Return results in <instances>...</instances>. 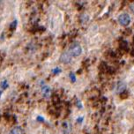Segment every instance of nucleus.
Masks as SVG:
<instances>
[{"label":"nucleus","instance_id":"1","mask_svg":"<svg viewBox=\"0 0 134 134\" xmlns=\"http://www.w3.org/2000/svg\"><path fill=\"white\" fill-rule=\"evenodd\" d=\"M68 52L71 57H79L82 53V48L79 43H72L69 48Z\"/></svg>","mask_w":134,"mask_h":134},{"label":"nucleus","instance_id":"2","mask_svg":"<svg viewBox=\"0 0 134 134\" xmlns=\"http://www.w3.org/2000/svg\"><path fill=\"white\" fill-rule=\"evenodd\" d=\"M118 22L122 26H128L131 22V18L127 13H122L118 16Z\"/></svg>","mask_w":134,"mask_h":134},{"label":"nucleus","instance_id":"3","mask_svg":"<svg viewBox=\"0 0 134 134\" xmlns=\"http://www.w3.org/2000/svg\"><path fill=\"white\" fill-rule=\"evenodd\" d=\"M60 61L64 64H69L71 61V54L67 52H64L60 57Z\"/></svg>","mask_w":134,"mask_h":134},{"label":"nucleus","instance_id":"4","mask_svg":"<svg viewBox=\"0 0 134 134\" xmlns=\"http://www.w3.org/2000/svg\"><path fill=\"white\" fill-rule=\"evenodd\" d=\"M125 88H126L125 83H124L123 81H119V82L117 83V85H116V90L117 93H119V94H120V93L124 92V91L125 90Z\"/></svg>","mask_w":134,"mask_h":134},{"label":"nucleus","instance_id":"5","mask_svg":"<svg viewBox=\"0 0 134 134\" xmlns=\"http://www.w3.org/2000/svg\"><path fill=\"white\" fill-rule=\"evenodd\" d=\"M42 94H43V96L45 98L49 97V95H50V88H49V86L44 85L43 87H42Z\"/></svg>","mask_w":134,"mask_h":134},{"label":"nucleus","instance_id":"6","mask_svg":"<svg viewBox=\"0 0 134 134\" xmlns=\"http://www.w3.org/2000/svg\"><path fill=\"white\" fill-rule=\"evenodd\" d=\"M23 129L20 126H15L11 130V134H23Z\"/></svg>","mask_w":134,"mask_h":134},{"label":"nucleus","instance_id":"7","mask_svg":"<svg viewBox=\"0 0 134 134\" xmlns=\"http://www.w3.org/2000/svg\"><path fill=\"white\" fill-rule=\"evenodd\" d=\"M0 87H1L2 89H6V88L8 87V83H7V80H4V81H2V82L0 83Z\"/></svg>","mask_w":134,"mask_h":134},{"label":"nucleus","instance_id":"8","mask_svg":"<svg viewBox=\"0 0 134 134\" xmlns=\"http://www.w3.org/2000/svg\"><path fill=\"white\" fill-rule=\"evenodd\" d=\"M17 20H13V22L11 23V25H10V28L11 29H13V30H14L16 28V27H17Z\"/></svg>","mask_w":134,"mask_h":134},{"label":"nucleus","instance_id":"9","mask_svg":"<svg viewBox=\"0 0 134 134\" xmlns=\"http://www.w3.org/2000/svg\"><path fill=\"white\" fill-rule=\"evenodd\" d=\"M130 11H131L132 13H134V3H132V4H130Z\"/></svg>","mask_w":134,"mask_h":134},{"label":"nucleus","instance_id":"10","mask_svg":"<svg viewBox=\"0 0 134 134\" xmlns=\"http://www.w3.org/2000/svg\"><path fill=\"white\" fill-rule=\"evenodd\" d=\"M70 77H71V81H75V80H76L75 75H74V73L71 72V73H70Z\"/></svg>","mask_w":134,"mask_h":134},{"label":"nucleus","instance_id":"11","mask_svg":"<svg viewBox=\"0 0 134 134\" xmlns=\"http://www.w3.org/2000/svg\"><path fill=\"white\" fill-rule=\"evenodd\" d=\"M53 72H54V73H58V72H61V69H59V68H56V69H54V70H53Z\"/></svg>","mask_w":134,"mask_h":134},{"label":"nucleus","instance_id":"12","mask_svg":"<svg viewBox=\"0 0 134 134\" xmlns=\"http://www.w3.org/2000/svg\"><path fill=\"white\" fill-rule=\"evenodd\" d=\"M37 120H41L40 122H42V121H43V118H42V116H38L37 117Z\"/></svg>","mask_w":134,"mask_h":134},{"label":"nucleus","instance_id":"13","mask_svg":"<svg viewBox=\"0 0 134 134\" xmlns=\"http://www.w3.org/2000/svg\"><path fill=\"white\" fill-rule=\"evenodd\" d=\"M0 95H1V91H0Z\"/></svg>","mask_w":134,"mask_h":134}]
</instances>
